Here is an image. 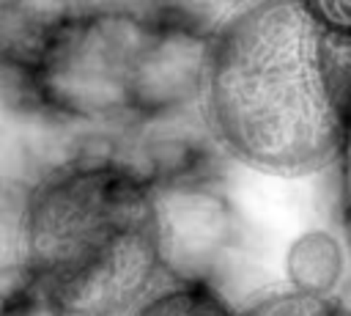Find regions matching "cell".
Wrapping results in <instances>:
<instances>
[{
	"label": "cell",
	"instance_id": "cell-6",
	"mask_svg": "<svg viewBox=\"0 0 351 316\" xmlns=\"http://www.w3.org/2000/svg\"><path fill=\"white\" fill-rule=\"evenodd\" d=\"M239 316H351V305L340 297H318L291 286H274L250 297Z\"/></svg>",
	"mask_w": 351,
	"mask_h": 316
},
{
	"label": "cell",
	"instance_id": "cell-5",
	"mask_svg": "<svg viewBox=\"0 0 351 316\" xmlns=\"http://www.w3.org/2000/svg\"><path fill=\"white\" fill-rule=\"evenodd\" d=\"M129 316H239V308L203 275L165 278Z\"/></svg>",
	"mask_w": 351,
	"mask_h": 316
},
{
	"label": "cell",
	"instance_id": "cell-8",
	"mask_svg": "<svg viewBox=\"0 0 351 316\" xmlns=\"http://www.w3.org/2000/svg\"><path fill=\"white\" fill-rule=\"evenodd\" d=\"M343 107H346V140L351 143V41L346 44V66H343Z\"/></svg>",
	"mask_w": 351,
	"mask_h": 316
},
{
	"label": "cell",
	"instance_id": "cell-7",
	"mask_svg": "<svg viewBox=\"0 0 351 316\" xmlns=\"http://www.w3.org/2000/svg\"><path fill=\"white\" fill-rule=\"evenodd\" d=\"M324 33L337 41H351V0H293Z\"/></svg>",
	"mask_w": 351,
	"mask_h": 316
},
{
	"label": "cell",
	"instance_id": "cell-4",
	"mask_svg": "<svg viewBox=\"0 0 351 316\" xmlns=\"http://www.w3.org/2000/svg\"><path fill=\"white\" fill-rule=\"evenodd\" d=\"M348 272V253L337 234L307 228L291 239L285 250V280L296 291L318 297H340Z\"/></svg>",
	"mask_w": 351,
	"mask_h": 316
},
{
	"label": "cell",
	"instance_id": "cell-3",
	"mask_svg": "<svg viewBox=\"0 0 351 316\" xmlns=\"http://www.w3.org/2000/svg\"><path fill=\"white\" fill-rule=\"evenodd\" d=\"M214 27L165 5L99 3L41 60L27 113L145 126L200 107Z\"/></svg>",
	"mask_w": 351,
	"mask_h": 316
},
{
	"label": "cell",
	"instance_id": "cell-1",
	"mask_svg": "<svg viewBox=\"0 0 351 316\" xmlns=\"http://www.w3.org/2000/svg\"><path fill=\"white\" fill-rule=\"evenodd\" d=\"M16 247L49 316H129L170 267L162 187L132 154H71L25 190Z\"/></svg>",
	"mask_w": 351,
	"mask_h": 316
},
{
	"label": "cell",
	"instance_id": "cell-2",
	"mask_svg": "<svg viewBox=\"0 0 351 316\" xmlns=\"http://www.w3.org/2000/svg\"><path fill=\"white\" fill-rule=\"evenodd\" d=\"M346 41L293 0H247L211 33L200 115L214 146L271 176H310L340 159Z\"/></svg>",
	"mask_w": 351,
	"mask_h": 316
}]
</instances>
